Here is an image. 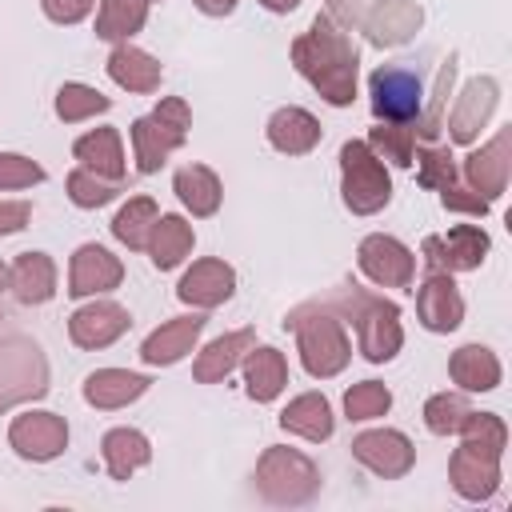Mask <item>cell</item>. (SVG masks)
Listing matches in <instances>:
<instances>
[{
    "label": "cell",
    "mask_w": 512,
    "mask_h": 512,
    "mask_svg": "<svg viewBox=\"0 0 512 512\" xmlns=\"http://www.w3.org/2000/svg\"><path fill=\"white\" fill-rule=\"evenodd\" d=\"M232 292H236V272H232V264H224V260H216V256L196 260V264L180 276V284H176V296H180L184 304L200 308V312H208V308L232 300Z\"/></svg>",
    "instance_id": "20"
},
{
    "label": "cell",
    "mask_w": 512,
    "mask_h": 512,
    "mask_svg": "<svg viewBox=\"0 0 512 512\" xmlns=\"http://www.w3.org/2000/svg\"><path fill=\"white\" fill-rule=\"evenodd\" d=\"M440 204H444L448 212H464V216H484V212L492 208V200L476 196V192H472L468 184H456V188L440 192Z\"/></svg>",
    "instance_id": "44"
},
{
    "label": "cell",
    "mask_w": 512,
    "mask_h": 512,
    "mask_svg": "<svg viewBox=\"0 0 512 512\" xmlns=\"http://www.w3.org/2000/svg\"><path fill=\"white\" fill-rule=\"evenodd\" d=\"M148 376L144 372H128V368H96V372H88V380H84V400L92 404V408H104V412H112V408H124V404H132V400H140L144 392H148Z\"/></svg>",
    "instance_id": "24"
},
{
    "label": "cell",
    "mask_w": 512,
    "mask_h": 512,
    "mask_svg": "<svg viewBox=\"0 0 512 512\" xmlns=\"http://www.w3.org/2000/svg\"><path fill=\"white\" fill-rule=\"evenodd\" d=\"M496 100H500V84L496 76H476L464 84V92L456 96V108L448 116V136L452 144H472L480 136V128L488 124V116L496 112Z\"/></svg>",
    "instance_id": "19"
},
{
    "label": "cell",
    "mask_w": 512,
    "mask_h": 512,
    "mask_svg": "<svg viewBox=\"0 0 512 512\" xmlns=\"http://www.w3.org/2000/svg\"><path fill=\"white\" fill-rule=\"evenodd\" d=\"M120 192H124L120 180H104V176H96V172H88V168H72V172H68V200H72L76 208H104V204H112Z\"/></svg>",
    "instance_id": "40"
},
{
    "label": "cell",
    "mask_w": 512,
    "mask_h": 512,
    "mask_svg": "<svg viewBox=\"0 0 512 512\" xmlns=\"http://www.w3.org/2000/svg\"><path fill=\"white\" fill-rule=\"evenodd\" d=\"M252 344H256V332H252V328H236V332L216 336L212 344H204V348L196 352L192 376H196L200 384H220V380H228V372L244 360V352H248Z\"/></svg>",
    "instance_id": "26"
},
{
    "label": "cell",
    "mask_w": 512,
    "mask_h": 512,
    "mask_svg": "<svg viewBox=\"0 0 512 512\" xmlns=\"http://www.w3.org/2000/svg\"><path fill=\"white\" fill-rule=\"evenodd\" d=\"M356 264H360V272L376 288H412V280H416V256H412V248L400 244L396 236H384V232H372V236L360 240Z\"/></svg>",
    "instance_id": "11"
},
{
    "label": "cell",
    "mask_w": 512,
    "mask_h": 512,
    "mask_svg": "<svg viewBox=\"0 0 512 512\" xmlns=\"http://www.w3.org/2000/svg\"><path fill=\"white\" fill-rule=\"evenodd\" d=\"M108 76H112L124 92H140V96H148V92L160 88L164 68H160L156 56H148L144 48H136V44L124 40V44H116V48L108 52Z\"/></svg>",
    "instance_id": "27"
},
{
    "label": "cell",
    "mask_w": 512,
    "mask_h": 512,
    "mask_svg": "<svg viewBox=\"0 0 512 512\" xmlns=\"http://www.w3.org/2000/svg\"><path fill=\"white\" fill-rule=\"evenodd\" d=\"M268 12H276V16H284V12H292V8H300V0H260Z\"/></svg>",
    "instance_id": "49"
},
{
    "label": "cell",
    "mask_w": 512,
    "mask_h": 512,
    "mask_svg": "<svg viewBox=\"0 0 512 512\" xmlns=\"http://www.w3.org/2000/svg\"><path fill=\"white\" fill-rule=\"evenodd\" d=\"M44 180V168L20 152H0V192L4 188H32Z\"/></svg>",
    "instance_id": "43"
},
{
    "label": "cell",
    "mask_w": 512,
    "mask_h": 512,
    "mask_svg": "<svg viewBox=\"0 0 512 512\" xmlns=\"http://www.w3.org/2000/svg\"><path fill=\"white\" fill-rule=\"evenodd\" d=\"M8 444L20 460L32 464H48L68 448V424L60 412H44V408H28L8 424Z\"/></svg>",
    "instance_id": "9"
},
{
    "label": "cell",
    "mask_w": 512,
    "mask_h": 512,
    "mask_svg": "<svg viewBox=\"0 0 512 512\" xmlns=\"http://www.w3.org/2000/svg\"><path fill=\"white\" fill-rule=\"evenodd\" d=\"M156 216H160V208H156L152 196H132V200L112 216V236H116L124 248L140 252V248H148V232H152Z\"/></svg>",
    "instance_id": "35"
},
{
    "label": "cell",
    "mask_w": 512,
    "mask_h": 512,
    "mask_svg": "<svg viewBox=\"0 0 512 512\" xmlns=\"http://www.w3.org/2000/svg\"><path fill=\"white\" fill-rule=\"evenodd\" d=\"M28 220H32L28 200H0V236H12L20 228H28Z\"/></svg>",
    "instance_id": "46"
},
{
    "label": "cell",
    "mask_w": 512,
    "mask_h": 512,
    "mask_svg": "<svg viewBox=\"0 0 512 512\" xmlns=\"http://www.w3.org/2000/svg\"><path fill=\"white\" fill-rule=\"evenodd\" d=\"M368 96H372V116L388 124H416L424 108V72L416 60H392L380 64L368 76Z\"/></svg>",
    "instance_id": "8"
},
{
    "label": "cell",
    "mask_w": 512,
    "mask_h": 512,
    "mask_svg": "<svg viewBox=\"0 0 512 512\" xmlns=\"http://www.w3.org/2000/svg\"><path fill=\"white\" fill-rule=\"evenodd\" d=\"M452 80H456V52L440 64V72H436V84H432V100H428V108H420V116H416V136L420 140H436L440 132H444V108H448V96H452Z\"/></svg>",
    "instance_id": "36"
},
{
    "label": "cell",
    "mask_w": 512,
    "mask_h": 512,
    "mask_svg": "<svg viewBox=\"0 0 512 512\" xmlns=\"http://www.w3.org/2000/svg\"><path fill=\"white\" fill-rule=\"evenodd\" d=\"M120 280H124V264L104 244H80L72 252V264H68V296H76V300L100 296V292L120 288Z\"/></svg>",
    "instance_id": "17"
},
{
    "label": "cell",
    "mask_w": 512,
    "mask_h": 512,
    "mask_svg": "<svg viewBox=\"0 0 512 512\" xmlns=\"http://www.w3.org/2000/svg\"><path fill=\"white\" fill-rule=\"evenodd\" d=\"M128 328H132V316H128V308L116 304V300H92V304H84V308H76V312L68 316V336H72V344H76V348H88V352L116 344Z\"/></svg>",
    "instance_id": "16"
},
{
    "label": "cell",
    "mask_w": 512,
    "mask_h": 512,
    "mask_svg": "<svg viewBox=\"0 0 512 512\" xmlns=\"http://www.w3.org/2000/svg\"><path fill=\"white\" fill-rule=\"evenodd\" d=\"M4 288H8V264L0 260V292H4Z\"/></svg>",
    "instance_id": "50"
},
{
    "label": "cell",
    "mask_w": 512,
    "mask_h": 512,
    "mask_svg": "<svg viewBox=\"0 0 512 512\" xmlns=\"http://www.w3.org/2000/svg\"><path fill=\"white\" fill-rule=\"evenodd\" d=\"M468 412H472V404H468L464 392H436L424 404V428L432 436H456Z\"/></svg>",
    "instance_id": "39"
},
{
    "label": "cell",
    "mask_w": 512,
    "mask_h": 512,
    "mask_svg": "<svg viewBox=\"0 0 512 512\" xmlns=\"http://www.w3.org/2000/svg\"><path fill=\"white\" fill-rule=\"evenodd\" d=\"M148 4L152 0H100L96 12V36L108 44H124L148 24Z\"/></svg>",
    "instance_id": "34"
},
{
    "label": "cell",
    "mask_w": 512,
    "mask_h": 512,
    "mask_svg": "<svg viewBox=\"0 0 512 512\" xmlns=\"http://www.w3.org/2000/svg\"><path fill=\"white\" fill-rule=\"evenodd\" d=\"M392 408V392L380 380H360L344 392V416L348 420H376Z\"/></svg>",
    "instance_id": "41"
},
{
    "label": "cell",
    "mask_w": 512,
    "mask_h": 512,
    "mask_svg": "<svg viewBox=\"0 0 512 512\" xmlns=\"http://www.w3.org/2000/svg\"><path fill=\"white\" fill-rule=\"evenodd\" d=\"M352 456L380 480H400L416 464V448L400 428H372L352 436Z\"/></svg>",
    "instance_id": "13"
},
{
    "label": "cell",
    "mask_w": 512,
    "mask_h": 512,
    "mask_svg": "<svg viewBox=\"0 0 512 512\" xmlns=\"http://www.w3.org/2000/svg\"><path fill=\"white\" fill-rule=\"evenodd\" d=\"M8 288L20 304H48L56 296V264L48 252H20L8 268Z\"/></svg>",
    "instance_id": "25"
},
{
    "label": "cell",
    "mask_w": 512,
    "mask_h": 512,
    "mask_svg": "<svg viewBox=\"0 0 512 512\" xmlns=\"http://www.w3.org/2000/svg\"><path fill=\"white\" fill-rule=\"evenodd\" d=\"M500 456H504V452H496V448H484V444H476V440H460V448H456L452 460H448V480H452V488H456L464 500H472V504L492 500L496 488H500Z\"/></svg>",
    "instance_id": "12"
},
{
    "label": "cell",
    "mask_w": 512,
    "mask_h": 512,
    "mask_svg": "<svg viewBox=\"0 0 512 512\" xmlns=\"http://www.w3.org/2000/svg\"><path fill=\"white\" fill-rule=\"evenodd\" d=\"M192 244H196V232H192V224L184 216H176V212H160L156 216V224L148 232V256H152L156 272L180 268L184 256L192 252Z\"/></svg>",
    "instance_id": "29"
},
{
    "label": "cell",
    "mask_w": 512,
    "mask_h": 512,
    "mask_svg": "<svg viewBox=\"0 0 512 512\" xmlns=\"http://www.w3.org/2000/svg\"><path fill=\"white\" fill-rule=\"evenodd\" d=\"M172 192L180 196V204H184L192 216H216L220 196H224L220 176H216L208 164H184V168H176Z\"/></svg>",
    "instance_id": "33"
},
{
    "label": "cell",
    "mask_w": 512,
    "mask_h": 512,
    "mask_svg": "<svg viewBox=\"0 0 512 512\" xmlns=\"http://www.w3.org/2000/svg\"><path fill=\"white\" fill-rule=\"evenodd\" d=\"M416 316L428 332H456L464 324V296L452 272H428L416 288Z\"/></svg>",
    "instance_id": "18"
},
{
    "label": "cell",
    "mask_w": 512,
    "mask_h": 512,
    "mask_svg": "<svg viewBox=\"0 0 512 512\" xmlns=\"http://www.w3.org/2000/svg\"><path fill=\"white\" fill-rule=\"evenodd\" d=\"M204 16H228V12H236V4L240 0H192Z\"/></svg>",
    "instance_id": "48"
},
{
    "label": "cell",
    "mask_w": 512,
    "mask_h": 512,
    "mask_svg": "<svg viewBox=\"0 0 512 512\" xmlns=\"http://www.w3.org/2000/svg\"><path fill=\"white\" fill-rule=\"evenodd\" d=\"M412 164H420V184L432 188V192H448V188L460 184V180H456V160H452V152L440 148V144H428V148L412 152Z\"/></svg>",
    "instance_id": "42"
},
{
    "label": "cell",
    "mask_w": 512,
    "mask_h": 512,
    "mask_svg": "<svg viewBox=\"0 0 512 512\" xmlns=\"http://www.w3.org/2000/svg\"><path fill=\"white\" fill-rule=\"evenodd\" d=\"M280 428L292 436H304L312 444L328 440L336 432V416L324 392H300L296 400H288V408L280 412Z\"/></svg>",
    "instance_id": "31"
},
{
    "label": "cell",
    "mask_w": 512,
    "mask_h": 512,
    "mask_svg": "<svg viewBox=\"0 0 512 512\" xmlns=\"http://www.w3.org/2000/svg\"><path fill=\"white\" fill-rule=\"evenodd\" d=\"M284 328L296 332L300 364L316 380H332L352 360V340L344 332V320L328 308V300H308L284 316Z\"/></svg>",
    "instance_id": "3"
},
{
    "label": "cell",
    "mask_w": 512,
    "mask_h": 512,
    "mask_svg": "<svg viewBox=\"0 0 512 512\" xmlns=\"http://www.w3.org/2000/svg\"><path fill=\"white\" fill-rule=\"evenodd\" d=\"M424 24V8L416 0H372L364 4L360 12V32L368 44L376 48H396V44H408Z\"/></svg>",
    "instance_id": "14"
},
{
    "label": "cell",
    "mask_w": 512,
    "mask_h": 512,
    "mask_svg": "<svg viewBox=\"0 0 512 512\" xmlns=\"http://www.w3.org/2000/svg\"><path fill=\"white\" fill-rule=\"evenodd\" d=\"M320 136H324V128H320V120H316L308 108L284 104V108H276V112L268 116V144H272L276 152H284V156H304V152H312V148L320 144Z\"/></svg>",
    "instance_id": "22"
},
{
    "label": "cell",
    "mask_w": 512,
    "mask_h": 512,
    "mask_svg": "<svg viewBox=\"0 0 512 512\" xmlns=\"http://www.w3.org/2000/svg\"><path fill=\"white\" fill-rule=\"evenodd\" d=\"M0 320H4V312H0Z\"/></svg>",
    "instance_id": "51"
},
{
    "label": "cell",
    "mask_w": 512,
    "mask_h": 512,
    "mask_svg": "<svg viewBox=\"0 0 512 512\" xmlns=\"http://www.w3.org/2000/svg\"><path fill=\"white\" fill-rule=\"evenodd\" d=\"M292 64L332 108H348L356 100L360 48L328 12H316L308 32L292 40Z\"/></svg>",
    "instance_id": "1"
},
{
    "label": "cell",
    "mask_w": 512,
    "mask_h": 512,
    "mask_svg": "<svg viewBox=\"0 0 512 512\" xmlns=\"http://www.w3.org/2000/svg\"><path fill=\"white\" fill-rule=\"evenodd\" d=\"M380 160H388V164H396V168H412V152H416V132H412V124H388V120H380L372 132H368V140H364Z\"/></svg>",
    "instance_id": "37"
},
{
    "label": "cell",
    "mask_w": 512,
    "mask_h": 512,
    "mask_svg": "<svg viewBox=\"0 0 512 512\" xmlns=\"http://www.w3.org/2000/svg\"><path fill=\"white\" fill-rule=\"evenodd\" d=\"M252 480H256V492L268 504H288V508L292 504H308L320 492V468L304 452L284 448V444L264 448Z\"/></svg>",
    "instance_id": "7"
},
{
    "label": "cell",
    "mask_w": 512,
    "mask_h": 512,
    "mask_svg": "<svg viewBox=\"0 0 512 512\" xmlns=\"http://www.w3.org/2000/svg\"><path fill=\"white\" fill-rule=\"evenodd\" d=\"M108 108H112V100H108L104 92L80 84V80H68V84H60V92H56V116H60L64 124H80V120H88V116H96V112H108Z\"/></svg>",
    "instance_id": "38"
},
{
    "label": "cell",
    "mask_w": 512,
    "mask_h": 512,
    "mask_svg": "<svg viewBox=\"0 0 512 512\" xmlns=\"http://www.w3.org/2000/svg\"><path fill=\"white\" fill-rule=\"evenodd\" d=\"M100 452H104V468H108L112 480H132L152 460V444H148V436L140 428H112V432H104Z\"/></svg>",
    "instance_id": "32"
},
{
    "label": "cell",
    "mask_w": 512,
    "mask_h": 512,
    "mask_svg": "<svg viewBox=\"0 0 512 512\" xmlns=\"http://www.w3.org/2000/svg\"><path fill=\"white\" fill-rule=\"evenodd\" d=\"M488 248H492V240L476 224H456L444 236H424V244H420L428 272H472L484 264Z\"/></svg>",
    "instance_id": "10"
},
{
    "label": "cell",
    "mask_w": 512,
    "mask_h": 512,
    "mask_svg": "<svg viewBox=\"0 0 512 512\" xmlns=\"http://www.w3.org/2000/svg\"><path fill=\"white\" fill-rule=\"evenodd\" d=\"M448 376L460 384V392H492L500 388V360L488 344H464L448 356Z\"/></svg>",
    "instance_id": "30"
},
{
    "label": "cell",
    "mask_w": 512,
    "mask_h": 512,
    "mask_svg": "<svg viewBox=\"0 0 512 512\" xmlns=\"http://www.w3.org/2000/svg\"><path fill=\"white\" fill-rule=\"evenodd\" d=\"M192 128V108L180 96H164L148 116L132 120V152H136V168L144 176L160 172L164 160L188 140Z\"/></svg>",
    "instance_id": "4"
},
{
    "label": "cell",
    "mask_w": 512,
    "mask_h": 512,
    "mask_svg": "<svg viewBox=\"0 0 512 512\" xmlns=\"http://www.w3.org/2000/svg\"><path fill=\"white\" fill-rule=\"evenodd\" d=\"M288 384V360L272 344H252L244 352V388L256 404H272Z\"/></svg>",
    "instance_id": "23"
},
{
    "label": "cell",
    "mask_w": 512,
    "mask_h": 512,
    "mask_svg": "<svg viewBox=\"0 0 512 512\" xmlns=\"http://www.w3.org/2000/svg\"><path fill=\"white\" fill-rule=\"evenodd\" d=\"M72 156L80 160V168L104 176V180H120L124 184V144H120V132L116 128H92L84 132L76 144H72Z\"/></svg>",
    "instance_id": "28"
},
{
    "label": "cell",
    "mask_w": 512,
    "mask_h": 512,
    "mask_svg": "<svg viewBox=\"0 0 512 512\" xmlns=\"http://www.w3.org/2000/svg\"><path fill=\"white\" fill-rule=\"evenodd\" d=\"M48 380H52L48 356L32 336L24 332L0 336V416L16 404L48 396Z\"/></svg>",
    "instance_id": "6"
},
{
    "label": "cell",
    "mask_w": 512,
    "mask_h": 512,
    "mask_svg": "<svg viewBox=\"0 0 512 512\" xmlns=\"http://www.w3.org/2000/svg\"><path fill=\"white\" fill-rule=\"evenodd\" d=\"M40 8L52 24H80L96 8V0H40Z\"/></svg>",
    "instance_id": "45"
},
{
    "label": "cell",
    "mask_w": 512,
    "mask_h": 512,
    "mask_svg": "<svg viewBox=\"0 0 512 512\" xmlns=\"http://www.w3.org/2000/svg\"><path fill=\"white\" fill-rule=\"evenodd\" d=\"M360 12H364V0H328V16H332L344 32H352V28L360 24Z\"/></svg>",
    "instance_id": "47"
},
{
    "label": "cell",
    "mask_w": 512,
    "mask_h": 512,
    "mask_svg": "<svg viewBox=\"0 0 512 512\" xmlns=\"http://www.w3.org/2000/svg\"><path fill=\"white\" fill-rule=\"evenodd\" d=\"M508 172H512V128H500L484 148L464 156V184L484 200L504 196Z\"/></svg>",
    "instance_id": "15"
},
{
    "label": "cell",
    "mask_w": 512,
    "mask_h": 512,
    "mask_svg": "<svg viewBox=\"0 0 512 512\" xmlns=\"http://www.w3.org/2000/svg\"><path fill=\"white\" fill-rule=\"evenodd\" d=\"M204 324H208V316H204V312L172 316L168 324H160L156 332H148V340L140 344V360H144V364H152V368H168V364L184 360V356L196 348V340H200Z\"/></svg>",
    "instance_id": "21"
},
{
    "label": "cell",
    "mask_w": 512,
    "mask_h": 512,
    "mask_svg": "<svg viewBox=\"0 0 512 512\" xmlns=\"http://www.w3.org/2000/svg\"><path fill=\"white\" fill-rule=\"evenodd\" d=\"M340 196H344V208L352 216H376L392 200L388 164L364 140L340 144Z\"/></svg>",
    "instance_id": "5"
},
{
    "label": "cell",
    "mask_w": 512,
    "mask_h": 512,
    "mask_svg": "<svg viewBox=\"0 0 512 512\" xmlns=\"http://www.w3.org/2000/svg\"><path fill=\"white\" fill-rule=\"evenodd\" d=\"M328 308L348 320L356 328V348L368 364H388L400 348H404V328H400V308L368 288H360L356 280L336 284L332 296H324Z\"/></svg>",
    "instance_id": "2"
}]
</instances>
